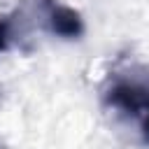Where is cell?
I'll return each mask as SVG.
<instances>
[{
  "instance_id": "cell-1",
  "label": "cell",
  "mask_w": 149,
  "mask_h": 149,
  "mask_svg": "<svg viewBox=\"0 0 149 149\" xmlns=\"http://www.w3.org/2000/svg\"><path fill=\"white\" fill-rule=\"evenodd\" d=\"M51 23H54V30L58 35H68V37H74L81 33V21L79 16L68 9V7H54L51 12Z\"/></svg>"
},
{
  "instance_id": "cell-2",
  "label": "cell",
  "mask_w": 149,
  "mask_h": 149,
  "mask_svg": "<svg viewBox=\"0 0 149 149\" xmlns=\"http://www.w3.org/2000/svg\"><path fill=\"white\" fill-rule=\"evenodd\" d=\"M7 21H0V51L7 47Z\"/></svg>"
}]
</instances>
